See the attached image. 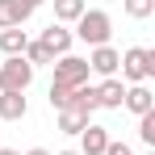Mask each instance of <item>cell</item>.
<instances>
[{
    "label": "cell",
    "instance_id": "cell-11",
    "mask_svg": "<svg viewBox=\"0 0 155 155\" xmlns=\"http://www.w3.org/2000/svg\"><path fill=\"white\" fill-rule=\"evenodd\" d=\"M34 17V8H25L21 0H0V29H21Z\"/></svg>",
    "mask_w": 155,
    "mask_h": 155
},
{
    "label": "cell",
    "instance_id": "cell-7",
    "mask_svg": "<svg viewBox=\"0 0 155 155\" xmlns=\"http://www.w3.org/2000/svg\"><path fill=\"white\" fill-rule=\"evenodd\" d=\"M122 109H130L134 117H143V113H151V109H155V92L147 88V84H126Z\"/></svg>",
    "mask_w": 155,
    "mask_h": 155
},
{
    "label": "cell",
    "instance_id": "cell-4",
    "mask_svg": "<svg viewBox=\"0 0 155 155\" xmlns=\"http://www.w3.org/2000/svg\"><path fill=\"white\" fill-rule=\"evenodd\" d=\"M29 84H34V67L21 54H13V59L0 63V92H25Z\"/></svg>",
    "mask_w": 155,
    "mask_h": 155
},
{
    "label": "cell",
    "instance_id": "cell-3",
    "mask_svg": "<svg viewBox=\"0 0 155 155\" xmlns=\"http://www.w3.org/2000/svg\"><path fill=\"white\" fill-rule=\"evenodd\" d=\"M51 67H54V80H51V84L67 88V92H71V88H80V84H88V76H92L84 54H59Z\"/></svg>",
    "mask_w": 155,
    "mask_h": 155
},
{
    "label": "cell",
    "instance_id": "cell-2",
    "mask_svg": "<svg viewBox=\"0 0 155 155\" xmlns=\"http://www.w3.org/2000/svg\"><path fill=\"white\" fill-rule=\"evenodd\" d=\"M122 84H147V80L155 76V51L151 46H130V51H122Z\"/></svg>",
    "mask_w": 155,
    "mask_h": 155
},
{
    "label": "cell",
    "instance_id": "cell-8",
    "mask_svg": "<svg viewBox=\"0 0 155 155\" xmlns=\"http://www.w3.org/2000/svg\"><path fill=\"white\" fill-rule=\"evenodd\" d=\"M76 138H80V147H76L80 155H105V147H109V130L97 126V122H88Z\"/></svg>",
    "mask_w": 155,
    "mask_h": 155
},
{
    "label": "cell",
    "instance_id": "cell-20",
    "mask_svg": "<svg viewBox=\"0 0 155 155\" xmlns=\"http://www.w3.org/2000/svg\"><path fill=\"white\" fill-rule=\"evenodd\" d=\"M21 4H25V8H38V4H42V0H21Z\"/></svg>",
    "mask_w": 155,
    "mask_h": 155
},
{
    "label": "cell",
    "instance_id": "cell-1",
    "mask_svg": "<svg viewBox=\"0 0 155 155\" xmlns=\"http://www.w3.org/2000/svg\"><path fill=\"white\" fill-rule=\"evenodd\" d=\"M109 34H113V17H109L105 8H84V17H80L76 29H71V38L84 42L88 51H92V46H109Z\"/></svg>",
    "mask_w": 155,
    "mask_h": 155
},
{
    "label": "cell",
    "instance_id": "cell-13",
    "mask_svg": "<svg viewBox=\"0 0 155 155\" xmlns=\"http://www.w3.org/2000/svg\"><path fill=\"white\" fill-rule=\"evenodd\" d=\"M84 8H88V0H54V21L59 25H76L84 17Z\"/></svg>",
    "mask_w": 155,
    "mask_h": 155
},
{
    "label": "cell",
    "instance_id": "cell-17",
    "mask_svg": "<svg viewBox=\"0 0 155 155\" xmlns=\"http://www.w3.org/2000/svg\"><path fill=\"white\" fill-rule=\"evenodd\" d=\"M138 138H143V143H147V147L155 151V109L138 117Z\"/></svg>",
    "mask_w": 155,
    "mask_h": 155
},
{
    "label": "cell",
    "instance_id": "cell-21",
    "mask_svg": "<svg viewBox=\"0 0 155 155\" xmlns=\"http://www.w3.org/2000/svg\"><path fill=\"white\" fill-rule=\"evenodd\" d=\"M0 155H21V151H13V147H0Z\"/></svg>",
    "mask_w": 155,
    "mask_h": 155
},
{
    "label": "cell",
    "instance_id": "cell-19",
    "mask_svg": "<svg viewBox=\"0 0 155 155\" xmlns=\"http://www.w3.org/2000/svg\"><path fill=\"white\" fill-rule=\"evenodd\" d=\"M25 155H51V151H46V147H29Z\"/></svg>",
    "mask_w": 155,
    "mask_h": 155
},
{
    "label": "cell",
    "instance_id": "cell-6",
    "mask_svg": "<svg viewBox=\"0 0 155 155\" xmlns=\"http://www.w3.org/2000/svg\"><path fill=\"white\" fill-rule=\"evenodd\" d=\"M38 42L51 51V59H59V54H71V42H76V38H71V29H67V25L51 21V25L42 29V38H38Z\"/></svg>",
    "mask_w": 155,
    "mask_h": 155
},
{
    "label": "cell",
    "instance_id": "cell-23",
    "mask_svg": "<svg viewBox=\"0 0 155 155\" xmlns=\"http://www.w3.org/2000/svg\"><path fill=\"white\" fill-rule=\"evenodd\" d=\"M147 155H155V151H147Z\"/></svg>",
    "mask_w": 155,
    "mask_h": 155
},
{
    "label": "cell",
    "instance_id": "cell-22",
    "mask_svg": "<svg viewBox=\"0 0 155 155\" xmlns=\"http://www.w3.org/2000/svg\"><path fill=\"white\" fill-rule=\"evenodd\" d=\"M59 155H80V151H76V147H67V151H59Z\"/></svg>",
    "mask_w": 155,
    "mask_h": 155
},
{
    "label": "cell",
    "instance_id": "cell-12",
    "mask_svg": "<svg viewBox=\"0 0 155 155\" xmlns=\"http://www.w3.org/2000/svg\"><path fill=\"white\" fill-rule=\"evenodd\" d=\"M29 113L25 92H0V122H21Z\"/></svg>",
    "mask_w": 155,
    "mask_h": 155
},
{
    "label": "cell",
    "instance_id": "cell-15",
    "mask_svg": "<svg viewBox=\"0 0 155 155\" xmlns=\"http://www.w3.org/2000/svg\"><path fill=\"white\" fill-rule=\"evenodd\" d=\"M122 13H126L130 21H147L155 13V0H122Z\"/></svg>",
    "mask_w": 155,
    "mask_h": 155
},
{
    "label": "cell",
    "instance_id": "cell-10",
    "mask_svg": "<svg viewBox=\"0 0 155 155\" xmlns=\"http://www.w3.org/2000/svg\"><path fill=\"white\" fill-rule=\"evenodd\" d=\"M122 97H126V84L117 76H109L97 84V109H122Z\"/></svg>",
    "mask_w": 155,
    "mask_h": 155
},
{
    "label": "cell",
    "instance_id": "cell-18",
    "mask_svg": "<svg viewBox=\"0 0 155 155\" xmlns=\"http://www.w3.org/2000/svg\"><path fill=\"white\" fill-rule=\"evenodd\" d=\"M105 155H134V151H130V143H122V138H109Z\"/></svg>",
    "mask_w": 155,
    "mask_h": 155
},
{
    "label": "cell",
    "instance_id": "cell-16",
    "mask_svg": "<svg viewBox=\"0 0 155 155\" xmlns=\"http://www.w3.org/2000/svg\"><path fill=\"white\" fill-rule=\"evenodd\" d=\"M84 126H88L84 113H76V109H59V130H63V134H80Z\"/></svg>",
    "mask_w": 155,
    "mask_h": 155
},
{
    "label": "cell",
    "instance_id": "cell-14",
    "mask_svg": "<svg viewBox=\"0 0 155 155\" xmlns=\"http://www.w3.org/2000/svg\"><path fill=\"white\" fill-rule=\"evenodd\" d=\"M25 42H29L25 29H0V54H4V59L21 54V51H25Z\"/></svg>",
    "mask_w": 155,
    "mask_h": 155
},
{
    "label": "cell",
    "instance_id": "cell-5",
    "mask_svg": "<svg viewBox=\"0 0 155 155\" xmlns=\"http://www.w3.org/2000/svg\"><path fill=\"white\" fill-rule=\"evenodd\" d=\"M117 67H122V51H113V46H92L88 51V71L92 76L109 80V76H117Z\"/></svg>",
    "mask_w": 155,
    "mask_h": 155
},
{
    "label": "cell",
    "instance_id": "cell-9",
    "mask_svg": "<svg viewBox=\"0 0 155 155\" xmlns=\"http://www.w3.org/2000/svg\"><path fill=\"white\" fill-rule=\"evenodd\" d=\"M63 109H76V113H84V117L92 122V113H97V88H92V84H80V88H71Z\"/></svg>",
    "mask_w": 155,
    "mask_h": 155
}]
</instances>
